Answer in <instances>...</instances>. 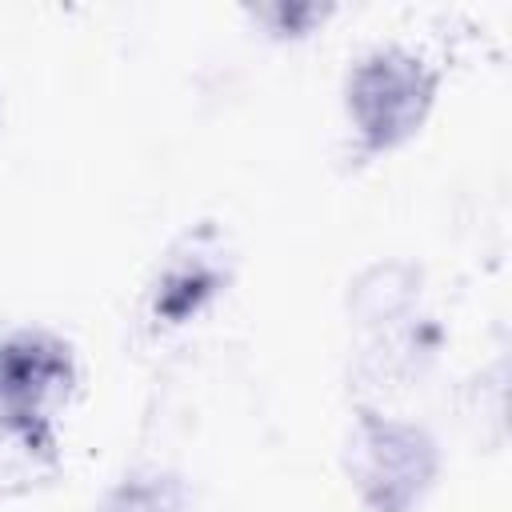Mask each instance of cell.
<instances>
[{
	"label": "cell",
	"instance_id": "4",
	"mask_svg": "<svg viewBox=\"0 0 512 512\" xmlns=\"http://www.w3.org/2000/svg\"><path fill=\"white\" fill-rule=\"evenodd\" d=\"M224 280H228L224 240L212 224H200L196 232H184L172 244V252L160 260L148 308H152L156 324H180L192 312H200V304L208 296H216L224 288Z\"/></svg>",
	"mask_w": 512,
	"mask_h": 512
},
{
	"label": "cell",
	"instance_id": "5",
	"mask_svg": "<svg viewBox=\"0 0 512 512\" xmlns=\"http://www.w3.org/2000/svg\"><path fill=\"white\" fill-rule=\"evenodd\" d=\"M56 468V428L0 424V492H24Z\"/></svg>",
	"mask_w": 512,
	"mask_h": 512
},
{
	"label": "cell",
	"instance_id": "3",
	"mask_svg": "<svg viewBox=\"0 0 512 512\" xmlns=\"http://www.w3.org/2000/svg\"><path fill=\"white\" fill-rule=\"evenodd\" d=\"M76 388L72 348L52 332H12L0 340V424L52 428Z\"/></svg>",
	"mask_w": 512,
	"mask_h": 512
},
{
	"label": "cell",
	"instance_id": "1",
	"mask_svg": "<svg viewBox=\"0 0 512 512\" xmlns=\"http://www.w3.org/2000/svg\"><path fill=\"white\" fill-rule=\"evenodd\" d=\"M344 100L368 148H396L424 124L436 100V72L408 48H376L348 72Z\"/></svg>",
	"mask_w": 512,
	"mask_h": 512
},
{
	"label": "cell",
	"instance_id": "2",
	"mask_svg": "<svg viewBox=\"0 0 512 512\" xmlns=\"http://www.w3.org/2000/svg\"><path fill=\"white\" fill-rule=\"evenodd\" d=\"M348 476L372 512H408L436 476V444L416 424L360 412L348 440Z\"/></svg>",
	"mask_w": 512,
	"mask_h": 512
},
{
	"label": "cell",
	"instance_id": "6",
	"mask_svg": "<svg viewBox=\"0 0 512 512\" xmlns=\"http://www.w3.org/2000/svg\"><path fill=\"white\" fill-rule=\"evenodd\" d=\"M100 512H184V484L164 472H140L120 480Z\"/></svg>",
	"mask_w": 512,
	"mask_h": 512
}]
</instances>
